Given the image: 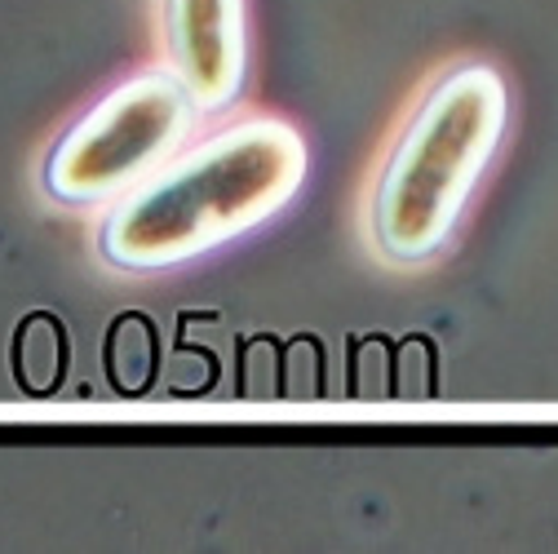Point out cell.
Instances as JSON below:
<instances>
[{"label": "cell", "mask_w": 558, "mask_h": 554, "mask_svg": "<svg viewBox=\"0 0 558 554\" xmlns=\"http://www.w3.org/2000/svg\"><path fill=\"white\" fill-rule=\"evenodd\" d=\"M306 173L311 152L293 120L240 116L107 204L98 257L120 275L186 266L284 214Z\"/></svg>", "instance_id": "cell-1"}, {"label": "cell", "mask_w": 558, "mask_h": 554, "mask_svg": "<svg viewBox=\"0 0 558 554\" xmlns=\"http://www.w3.org/2000/svg\"><path fill=\"white\" fill-rule=\"evenodd\" d=\"M506 120L510 89L487 62L452 67L416 98L368 195V240L381 262L422 266L452 240L501 152Z\"/></svg>", "instance_id": "cell-2"}, {"label": "cell", "mask_w": 558, "mask_h": 554, "mask_svg": "<svg viewBox=\"0 0 558 554\" xmlns=\"http://www.w3.org/2000/svg\"><path fill=\"white\" fill-rule=\"evenodd\" d=\"M204 111L169 67H147L58 133L40 165V186L62 209H102L165 169Z\"/></svg>", "instance_id": "cell-3"}, {"label": "cell", "mask_w": 558, "mask_h": 554, "mask_svg": "<svg viewBox=\"0 0 558 554\" xmlns=\"http://www.w3.org/2000/svg\"><path fill=\"white\" fill-rule=\"evenodd\" d=\"M165 67L204 116L240 103L248 81V0H165Z\"/></svg>", "instance_id": "cell-4"}, {"label": "cell", "mask_w": 558, "mask_h": 554, "mask_svg": "<svg viewBox=\"0 0 558 554\" xmlns=\"http://www.w3.org/2000/svg\"><path fill=\"white\" fill-rule=\"evenodd\" d=\"M66 364H72V341H66L62 320L49 311L23 315V324L14 328V382L27 395L45 399L62 386Z\"/></svg>", "instance_id": "cell-5"}, {"label": "cell", "mask_w": 558, "mask_h": 554, "mask_svg": "<svg viewBox=\"0 0 558 554\" xmlns=\"http://www.w3.org/2000/svg\"><path fill=\"white\" fill-rule=\"evenodd\" d=\"M102 369H107V382L129 399L151 390L160 373V337L143 311H124L111 320L107 346H102Z\"/></svg>", "instance_id": "cell-6"}]
</instances>
